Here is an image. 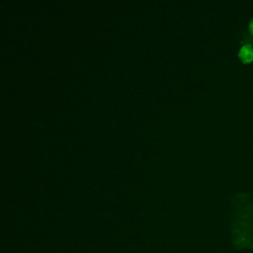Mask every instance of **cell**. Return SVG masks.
<instances>
[{
    "instance_id": "obj_2",
    "label": "cell",
    "mask_w": 253,
    "mask_h": 253,
    "mask_svg": "<svg viewBox=\"0 0 253 253\" xmlns=\"http://www.w3.org/2000/svg\"><path fill=\"white\" fill-rule=\"evenodd\" d=\"M249 29H250V32H251V34L253 35V20L250 22V25H249Z\"/></svg>"
},
{
    "instance_id": "obj_1",
    "label": "cell",
    "mask_w": 253,
    "mask_h": 253,
    "mask_svg": "<svg viewBox=\"0 0 253 253\" xmlns=\"http://www.w3.org/2000/svg\"><path fill=\"white\" fill-rule=\"evenodd\" d=\"M239 56L243 62H250L253 60V49L250 45H244L239 50Z\"/></svg>"
}]
</instances>
